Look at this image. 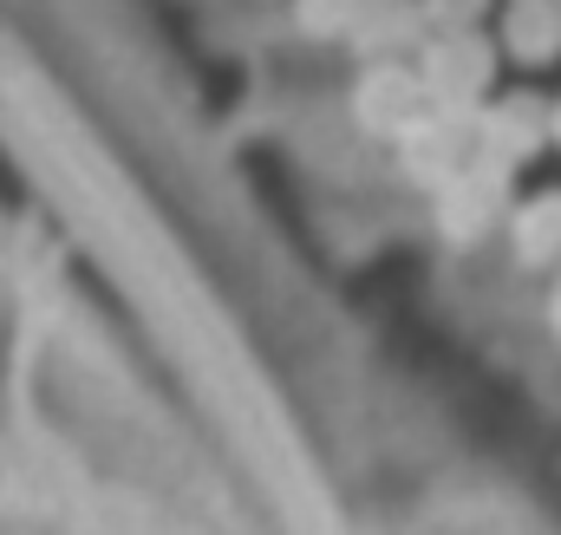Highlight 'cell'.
<instances>
[{"label": "cell", "instance_id": "cell-1", "mask_svg": "<svg viewBox=\"0 0 561 535\" xmlns=\"http://www.w3.org/2000/svg\"><path fill=\"white\" fill-rule=\"evenodd\" d=\"M503 196H510V163H496L483 150H470L457 170L437 177V209H444V229L450 236H477L503 209Z\"/></svg>", "mask_w": 561, "mask_h": 535}, {"label": "cell", "instance_id": "cell-2", "mask_svg": "<svg viewBox=\"0 0 561 535\" xmlns=\"http://www.w3.org/2000/svg\"><path fill=\"white\" fill-rule=\"evenodd\" d=\"M424 92H431V105L437 112H470L477 105V92L490 86V46L483 39H444L437 53H431V72H419Z\"/></svg>", "mask_w": 561, "mask_h": 535}, {"label": "cell", "instance_id": "cell-3", "mask_svg": "<svg viewBox=\"0 0 561 535\" xmlns=\"http://www.w3.org/2000/svg\"><path fill=\"white\" fill-rule=\"evenodd\" d=\"M542 125H549V112L536 105V99H503V105H490L477 125H470V144L483 150V157H496V163H523L536 144H542Z\"/></svg>", "mask_w": 561, "mask_h": 535}, {"label": "cell", "instance_id": "cell-4", "mask_svg": "<svg viewBox=\"0 0 561 535\" xmlns=\"http://www.w3.org/2000/svg\"><path fill=\"white\" fill-rule=\"evenodd\" d=\"M359 112H366L373 125H386L392 137H405V132L424 118V112H437V105H431V92H424L419 72H399V66H386V72H373V79H366V92H359Z\"/></svg>", "mask_w": 561, "mask_h": 535}, {"label": "cell", "instance_id": "cell-5", "mask_svg": "<svg viewBox=\"0 0 561 535\" xmlns=\"http://www.w3.org/2000/svg\"><path fill=\"white\" fill-rule=\"evenodd\" d=\"M503 39H510V53L516 59H556L561 53V7L556 0H516L510 13H503Z\"/></svg>", "mask_w": 561, "mask_h": 535}, {"label": "cell", "instance_id": "cell-6", "mask_svg": "<svg viewBox=\"0 0 561 535\" xmlns=\"http://www.w3.org/2000/svg\"><path fill=\"white\" fill-rule=\"evenodd\" d=\"M510 242H516V255H523L529 268H556L561 262V190H549V196H536V203L516 209Z\"/></svg>", "mask_w": 561, "mask_h": 535}, {"label": "cell", "instance_id": "cell-7", "mask_svg": "<svg viewBox=\"0 0 561 535\" xmlns=\"http://www.w3.org/2000/svg\"><path fill=\"white\" fill-rule=\"evenodd\" d=\"M549 327L561 333V274H556V294H549Z\"/></svg>", "mask_w": 561, "mask_h": 535}, {"label": "cell", "instance_id": "cell-8", "mask_svg": "<svg viewBox=\"0 0 561 535\" xmlns=\"http://www.w3.org/2000/svg\"><path fill=\"white\" fill-rule=\"evenodd\" d=\"M542 132H549V137H556V144H561V105H556V112H549V125H542Z\"/></svg>", "mask_w": 561, "mask_h": 535}]
</instances>
